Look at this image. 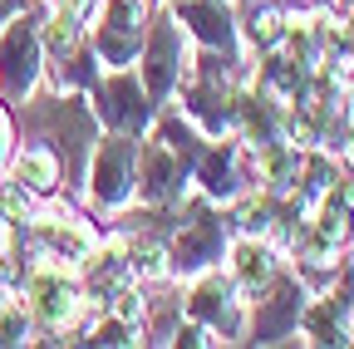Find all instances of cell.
Segmentation results:
<instances>
[{
  "label": "cell",
  "mask_w": 354,
  "mask_h": 349,
  "mask_svg": "<svg viewBox=\"0 0 354 349\" xmlns=\"http://www.w3.org/2000/svg\"><path fill=\"white\" fill-rule=\"evenodd\" d=\"M35 74H39V35H35V20L25 15L0 35V89H6V99L25 104Z\"/></svg>",
  "instance_id": "cell-1"
},
{
  "label": "cell",
  "mask_w": 354,
  "mask_h": 349,
  "mask_svg": "<svg viewBox=\"0 0 354 349\" xmlns=\"http://www.w3.org/2000/svg\"><path fill=\"white\" fill-rule=\"evenodd\" d=\"M349 202H354V192H344V197L330 192L315 222L295 232L300 261H310V266H330V256H335V251L344 246V236H349Z\"/></svg>",
  "instance_id": "cell-2"
},
{
  "label": "cell",
  "mask_w": 354,
  "mask_h": 349,
  "mask_svg": "<svg viewBox=\"0 0 354 349\" xmlns=\"http://www.w3.org/2000/svg\"><path fill=\"white\" fill-rule=\"evenodd\" d=\"M143 45V0H109L99 25V55L109 64H128Z\"/></svg>",
  "instance_id": "cell-3"
},
{
  "label": "cell",
  "mask_w": 354,
  "mask_h": 349,
  "mask_svg": "<svg viewBox=\"0 0 354 349\" xmlns=\"http://www.w3.org/2000/svg\"><path fill=\"white\" fill-rule=\"evenodd\" d=\"M99 113H104V123L113 128V133H123V138L143 133V123H148L143 84L133 74H113L109 84H99Z\"/></svg>",
  "instance_id": "cell-4"
},
{
  "label": "cell",
  "mask_w": 354,
  "mask_h": 349,
  "mask_svg": "<svg viewBox=\"0 0 354 349\" xmlns=\"http://www.w3.org/2000/svg\"><path fill=\"white\" fill-rule=\"evenodd\" d=\"M25 290H30V310H35V320H44L50 330L69 325V320H74V310H79L74 285H69L55 266H35V271H30V281H25Z\"/></svg>",
  "instance_id": "cell-5"
},
{
  "label": "cell",
  "mask_w": 354,
  "mask_h": 349,
  "mask_svg": "<svg viewBox=\"0 0 354 349\" xmlns=\"http://www.w3.org/2000/svg\"><path fill=\"white\" fill-rule=\"evenodd\" d=\"M128 192H133V143H128V138H113V143H104L99 158H94V197H99L104 207H113V202H123Z\"/></svg>",
  "instance_id": "cell-6"
},
{
  "label": "cell",
  "mask_w": 354,
  "mask_h": 349,
  "mask_svg": "<svg viewBox=\"0 0 354 349\" xmlns=\"http://www.w3.org/2000/svg\"><path fill=\"white\" fill-rule=\"evenodd\" d=\"M183 178H187V162L167 143H143V197L148 202H172L183 192Z\"/></svg>",
  "instance_id": "cell-7"
},
{
  "label": "cell",
  "mask_w": 354,
  "mask_h": 349,
  "mask_svg": "<svg viewBox=\"0 0 354 349\" xmlns=\"http://www.w3.org/2000/svg\"><path fill=\"white\" fill-rule=\"evenodd\" d=\"M183 25H192V35L202 45L232 55L236 50V30H232V10L227 0H183Z\"/></svg>",
  "instance_id": "cell-8"
},
{
  "label": "cell",
  "mask_w": 354,
  "mask_h": 349,
  "mask_svg": "<svg viewBox=\"0 0 354 349\" xmlns=\"http://www.w3.org/2000/svg\"><path fill=\"white\" fill-rule=\"evenodd\" d=\"M300 285L281 281L271 300H261V310H256V344H276L286 339L290 330H300Z\"/></svg>",
  "instance_id": "cell-9"
},
{
  "label": "cell",
  "mask_w": 354,
  "mask_h": 349,
  "mask_svg": "<svg viewBox=\"0 0 354 349\" xmlns=\"http://www.w3.org/2000/svg\"><path fill=\"white\" fill-rule=\"evenodd\" d=\"M216 256H221V222H216V216H197V222L177 236V246H172L177 271H202V266H212Z\"/></svg>",
  "instance_id": "cell-10"
},
{
  "label": "cell",
  "mask_w": 354,
  "mask_h": 349,
  "mask_svg": "<svg viewBox=\"0 0 354 349\" xmlns=\"http://www.w3.org/2000/svg\"><path fill=\"white\" fill-rule=\"evenodd\" d=\"M187 99H192V113H197L207 128H216V133H221V123H232V94H227V74H221L216 59H207L202 84H192Z\"/></svg>",
  "instance_id": "cell-11"
},
{
  "label": "cell",
  "mask_w": 354,
  "mask_h": 349,
  "mask_svg": "<svg viewBox=\"0 0 354 349\" xmlns=\"http://www.w3.org/2000/svg\"><path fill=\"white\" fill-rule=\"evenodd\" d=\"M177 69H183V59H177V30L162 20V25L153 30V39H148V64H143V79H148V94H153V99H162V94L172 89Z\"/></svg>",
  "instance_id": "cell-12"
},
{
  "label": "cell",
  "mask_w": 354,
  "mask_h": 349,
  "mask_svg": "<svg viewBox=\"0 0 354 349\" xmlns=\"http://www.w3.org/2000/svg\"><path fill=\"white\" fill-rule=\"evenodd\" d=\"M192 167H197V178H202V187L212 197H232L236 192V153L232 148H202Z\"/></svg>",
  "instance_id": "cell-13"
},
{
  "label": "cell",
  "mask_w": 354,
  "mask_h": 349,
  "mask_svg": "<svg viewBox=\"0 0 354 349\" xmlns=\"http://www.w3.org/2000/svg\"><path fill=\"white\" fill-rule=\"evenodd\" d=\"M35 232H39V241L50 246L55 256L79 261V256L88 251V232H84V227H74V222H64V216H39V222H35Z\"/></svg>",
  "instance_id": "cell-14"
},
{
  "label": "cell",
  "mask_w": 354,
  "mask_h": 349,
  "mask_svg": "<svg viewBox=\"0 0 354 349\" xmlns=\"http://www.w3.org/2000/svg\"><path fill=\"white\" fill-rule=\"evenodd\" d=\"M15 182L30 187V192H55V182H59V162H55V153L25 148V153L15 158Z\"/></svg>",
  "instance_id": "cell-15"
},
{
  "label": "cell",
  "mask_w": 354,
  "mask_h": 349,
  "mask_svg": "<svg viewBox=\"0 0 354 349\" xmlns=\"http://www.w3.org/2000/svg\"><path fill=\"white\" fill-rule=\"evenodd\" d=\"M192 315L207 320V325H227V315H232V285L221 281V276H212V281L192 295Z\"/></svg>",
  "instance_id": "cell-16"
},
{
  "label": "cell",
  "mask_w": 354,
  "mask_h": 349,
  "mask_svg": "<svg viewBox=\"0 0 354 349\" xmlns=\"http://www.w3.org/2000/svg\"><path fill=\"white\" fill-rule=\"evenodd\" d=\"M236 281L261 290L266 281H271V251H266L261 241H241L236 246Z\"/></svg>",
  "instance_id": "cell-17"
},
{
  "label": "cell",
  "mask_w": 354,
  "mask_h": 349,
  "mask_svg": "<svg viewBox=\"0 0 354 349\" xmlns=\"http://www.w3.org/2000/svg\"><path fill=\"white\" fill-rule=\"evenodd\" d=\"M241 104V118H246V133L251 143H281V128H276V109L266 104V99H236Z\"/></svg>",
  "instance_id": "cell-18"
},
{
  "label": "cell",
  "mask_w": 354,
  "mask_h": 349,
  "mask_svg": "<svg viewBox=\"0 0 354 349\" xmlns=\"http://www.w3.org/2000/svg\"><path fill=\"white\" fill-rule=\"evenodd\" d=\"M118 276H123V246H109L99 261H88V295H94V300L113 295Z\"/></svg>",
  "instance_id": "cell-19"
},
{
  "label": "cell",
  "mask_w": 354,
  "mask_h": 349,
  "mask_svg": "<svg viewBox=\"0 0 354 349\" xmlns=\"http://www.w3.org/2000/svg\"><path fill=\"white\" fill-rule=\"evenodd\" d=\"M162 246L158 241H138L133 246V271H143V276H162Z\"/></svg>",
  "instance_id": "cell-20"
},
{
  "label": "cell",
  "mask_w": 354,
  "mask_h": 349,
  "mask_svg": "<svg viewBox=\"0 0 354 349\" xmlns=\"http://www.w3.org/2000/svg\"><path fill=\"white\" fill-rule=\"evenodd\" d=\"M286 35V25H281V15H271V10H256L251 15V39H256V45H276V39Z\"/></svg>",
  "instance_id": "cell-21"
},
{
  "label": "cell",
  "mask_w": 354,
  "mask_h": 349,
  "mask_svg": "<svg viewBox=\"0 0 354 349\" xmlns=\"http://www.w3.org/2000/svg\"><path fill=\"white\" fill-rule=\"evenodd\" d=\"M25 310H10V305H6V310H0V344H20L25 339Z\"/></svg>",
  "instance_id": "cell-22"
},
{
  "label": "cell",
  "mask_w": 354,
  "mask_h": 349,
  "mask_svg": "<svg viewBox=\"0 0 354 349\" xmlns=\"http://www.w3.org/2000/svg\"><path fill=\"white\" fill-rule=\"evenodd\" d=\"M88 344H128V325L113 315V320H104L94 334H88Z\"/></svg>",
  "instance_id": "cell-23"
},
{
  "label": "cell",
  "mask_w": 354,
  "mask_h": 349,
  "mask_svg": "<svg viewBox=\"0 0 354 349\" xmlns=\"http://www.w3.org/2000/svg\"><path fill=\"white\" fill-rule=\"evenodd\" d=\"M177 344H207V334H202V330H197V325H187V330H183V334H177Z\"/></svg>",
  "instance_id": "cell-24"
},
{
  "label": "cell",
  "mask_w": 354,
  "mask_h": 349,
  "mask_svg": "<svg viewBox=\"0 0 354 349\" xmlns=\"http://www.w3.org/2000/svg\"><path fill=\"white\" fill-rule=\"evenodd\" d=\"M344 138H349V162H354V104H349V113H344Z\"/></svg>",
  "instance_id": "cell-25"
},
{
  "label": "cell",
  "mask_w": 354,
  "mask_h": 349,
  "mask_svg": "<svg viewBox=\"0 0 354 349\" xmlns=\"http://www.w3.org/2000/svg\"><path fill=\"white\" fill-rule=\"evenodd\" d=\"M0 158H6V118H0Z\"/></svg>",
  "instance_id": "cell-26"
},
{
  "label": "cell",
  "mask_w": 354,
  "mask_h": 349,
  "mask_svg": "<svg viewBox=\"0 0 354 349\" xmlns=\"http://www.w3.org/2000/svg\"><path fill=\"white\" fill-rule=\"evenodd\" d=\"M344 50H349V55H354V20H349V39H344Z\"/></svg>",
  "instance_id": "cell-27"
},
{
  "label": "cell",
  "mask_w": 354,
  "mask_h": 349,
  "mask_svg": "<svg viewBox=\"0 0 354 349\" xmlns=\"http://www.w3.org/2000/svg\"><path fill=\"white\" fill-rule=\"evenodd\" d=\"M10 6H15V0H0V15H6V10H10Z\"/></svg>",
  "instance_id": "cell-28"
},
{
  "label": "cell",
  "mask_w": 354,
  "mask_h": 349,
  "mask_svg": "<svg viewBox=\"0 0 354 349\" xmlns=\"http://www.w3.org/2000/svg\"><path fill=\"white\" fill-rule=\"evenodd\" d=\"M0 310H6V295H0Z\"/></svg>",
  "instance_id": "cell-29"
}]
</instances>
